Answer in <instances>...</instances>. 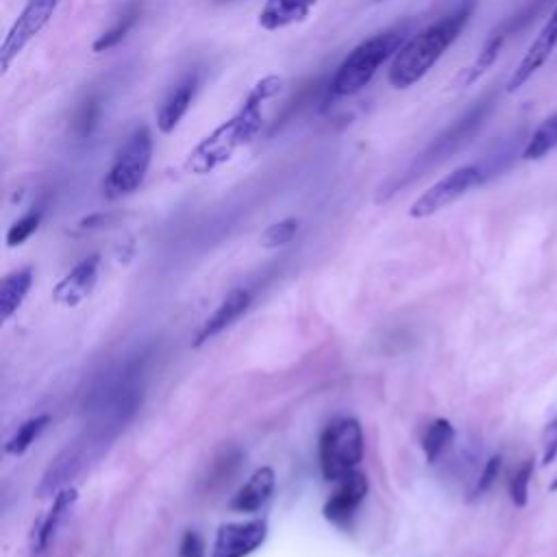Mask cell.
Listing matches in <instances>:
<instances>
[{"mask_svg":"<svg viewBox=\"0 0 557 557\" xmlns=\"http://www.w3.org/2000/svg\"><path fill=\"white\" fill-rule=\"evenodd\" d=\"M151 159H153V135L146 125H142L129 135L125 144L120 146L114 164H111L107 172L103 192L109 201H116V198L129 196L138 190L144 183L148 168H151Z\"/></svg>","mask_w":557,"mask_h":557,"instance_id":"6","label":"cell"},{"mask_svg":"<svg viewBox=\"0 0 557 557\" xmlns=\"http://www.w3.org/2000/svg\"><path fill=\"white\" fill-rule=\"evenodd\" d=\"M251 305V292L244 290V288H235L231 290L222 303L216 307V312L209 316L203 327L198 329L196 338H194V346H203L205 342L214 340L218 333L225 331L227 327H231L235 320H238L246 309Z\"/></svg>","mask_w":557,"mask_h":557,"instance_id":"15","label":"cell"},{"mask_svg":"<svg viewBox=\"0 0 557 557\" xmlns=\"http://www.w3.org/2000/svg\"><path fill=\"white\" fill-rule=\"evenodd\" d=\"M198 83H201V77H198V72H188L185 77L177 83V88L168 94V98L164 101V105L159 107V114H157V129L162 133H172L177 127L179 122L183 120V116L188 114V109L194 101L196 90H198Z\"/></svg>","mask_w":557,"mask_h":557,"instance_id":"16","label":"cell"},{"mask_svg":"<svg viewBox=\"0 0 557 557\" xmlns=\"http://www.w3.org/2000/svg\"><path fill=\"white\" fill-rule=\"evenodd\" d=\"M51 425V416H46V414H42V416H35V418H31V420H27V423H22L20 427H18V431L14 433V436H11L9 440H7V444H5V453L7 455H24L27 453L33 444H35V440L42 436L44 433V429Z\"/></svg>","mask_w":557,"mask_h":557,"instance_id":"22","label":"cell"},{"mask_svg":"<svg viewBox=\"0 0 557 557\" xmlns=\"http://www.w3.org/2000/svg\"><path fill=\"white\" fill-rule=\"evenodd\" d=\"M551 490H557V481H555V484H553V486H551Z\"/></svg>","mask_w":557,"mask_h":557,"instance_id":"32","label":"cell"},{"mask_svg":"<svg viewBox=\"0 0 557 557\" xmlns=\"http://www.w3.org/2000/svg\"><path fill=\"white\" fill-rule=\"evenodd\" d=\"M179 557H205V544L196 531H188L181 540Z\"/></svg>","mask_w":557,"mask_h":557,"instance_id":"30","label":"cell"},{"mask_svg":"<svg viewBox=\"0 0 557 557\" xmlns=\"http://www.w3.org/2000/svg\"><path fill=\"white\" fill-rule=\"evenodd\" d=\"M316 0H268L259 11V27L266 31L286 29L294 22H303Z\"/></svg>","mask_w":557,"mask_h":557,"instance_id":"18","label":"cell"},{"mask_svg":"<svg viewBox=\"0 0 557 557\" xmlns=\"http://www.w3.org/2000/svg\"><path fill=\"white\" fill-rule=\"evenodd\" d=\"M499 470H501V455H494L488 460V464L484 466V473H481L479 481H477V486H475V497H479V494H484L490 490V486L494 484V479L499 477Z\"/></svg>","mask_w":557,"mask_h":557,"instance_id":"29","label":"cell"},{"mask_svg":"<svg viewBox=\"0 0 557 557\" xmlns=\"http://www.w3.org/2000/svg\"><path fill=\"white\" fill-rule=\"evenodd\" d=\"M490 109H492V96L481 98L479 103H475V107H470L460 120H455L447 131H442L423 153L416 155L410 166H407L403 172H399V175H394L386 185H381L379 203L386 201V198L392 196L396 190L410 185L414 179L423 177L427 170L442 164L444 159H449L453 153L460 151V148L473 138L475 131L484 125Z\"/></svg>","mask_w":557,"mask_h":557,"instance_id":"3","label":"cell"},{"mask_svg":"<svg viewBox=\"0 0 557 557\" xmlns=\"http://www.w3.org/2000/svg\"><path fill=\"white\" fill-rule=\"evenodd\" d=\"M453 440H455V429H453L449 420H444V418L433 420V423L427 427L425 436H423V451H425L427 462L429 464L438 462L440 457L447 453V449L451 447Z\"/></svg>","mask_w":557,"mask_h":557,"instance_id":"20","label":"cell"},{"mask_svg":"<svg viewBox=\"0 0 557 557\" xmlns=\"http://www.w3.org/2000/svg\"><path fill=\"white\" fill-rule=\"evenodd\" d=\"M470 14H473V5H464L451 16H444L429 29L414 35L410 42H405L401 51L396 53L388 74L392 88L407 90L423 79L438 64L444 51L460 37Z\"/></svg>","mask_w":557,"mask_h":557,"instance_id":"2","label":"cell"},{"mask_svg":"<svg viewBox=\"0 0 557 557\" xmlns=\"http://www.w3.org/2000/svg\"><path fill=\"white\" fill-rule=\"evenodd\" d=\"M140 14H142V5H140V3H131V5L127 7L125 14H122V16L116 20L114 27H111L109 31H105L103 35H98V40H96L94 46H92V48H94V53H107V51H111V48H114V46H118V44L129 35V31L135 27V22H138Z\"/></svg>","mask_w":557,"mask_h":557,"instance_id":"21","label":"cell"},{"mask_svg":"<svg viewBox=\"0 0 557 557\" xmlns=\"http://www.w3.org/2000/svg\"><path fill=\"white\" fill-rule=\"evenodd\" d=\"M31 286H33L31 268H20L9 272V275L0 281V318L9 320L18 312L24 299H27Z\"/></svg>","mask_w":557,"mask_h":557,"instance_id":"19","label":"cell"},{"mask_svg":"<svg viewBox=\"0 0 557 557\" xmlns=\"http://www.w3.org/2000/svg\"><path fill=\"white\" fill-rule=\"evenodd\" d=\"M98 120H101V101H98V96H88L79 105L77 114H74V122H72L74 135L81 140L90 138L94 129L98 127Z\"/></svg>","mask_w":557,"mask_h":557,"instance_id":"25","label":"cell"},{"mask_svg":"<svg viewBox=\"0 0 557 557\" xmlns=\"http://www.w3.org/2000/svg\"><path fill=\"white\" fill-rule=\"evenodd\" d=\"M410 31V24H401V27H392L388 31H381L373 37H368L353 53H349L342 64L338 66L336 74L329 81V94L331 96H353L362 92L366 85L373 81L377 70L386 64V61L399 53L403 42Z\"/></svg>","mask_w":557,"mask_h":557,"instance_id":"4","label":"cell"},{"mask_svg":"<svg viewBox=\"0 0 557 557\" xmlns=\"http://www.w3.org/2000/svg\"><path fill=\"white\" fill-rule=\"evenodd\" d=\"M555 46H557V9L551 14L549 22L542 27V31L534 40V44L529 46V51L521 59V64L516 66L510 81H507V92L521 90L523 85L544 66V61L551 57Z\"/></svg>","mask_w":557,"mask_h":557,"instance_id":"13","label":"cell"},{"mask_svg":"<svg viewBox=\"0 0 557 557\" xmlns=\"http://www.w3.org/2000/svg\"><path fill=\"white\" fill-rule=\"evenodd\" d=\"M98 270H101V255H90L81 259L68 275L57 283L53 299L64 307H77L88 299L98 281Z\"/></svg>","mask_w":557,"mask_h":557,"instance_id":"12","label":"cell"},{"mask_svg":"<svg viewBox=\"0 0 557 557\" xmlns=\"http://www.w3.org/2000/svg\"><path fill=\"white\" fill-rule=\"evenodd\" d=\"M503 42H505V33H494L490 40L486 42V46L481 48V53L475 59V64L464 70V74L460 77V83L462 85H473L481 77V74H484L486 70H490L494 61H497L499 53H501Z\"/></svg>","mask_w":557,"mask_h":557,"instance_id":"24","label":"cell"},{"mask_svg":"<svg viewBox=\"0 0 557 557\" xmlns=\"http://www.w3.org/2000/svg\"><path fill=\"white\" fill-rule=\"evenodd\" d=\"M40 222H42V212L40 209H33L27 216H22L18 222L11 225V229L7 231V246L9 249H16V246L27 242L31 235L40 229Z\"/></svg>","mask_w":557,"mask_h":557,"instance_id":"27","label":"cell"},{"mask_svg":"<svg viewBox=\"0 0 557 557\" xmlns=\"http://www.w3.org/2000/svg\"><path fill=\"white\" fill-rule=\"evenodd\" d=\"M59 3L61 0H27L14 27L9 29L3 44H0V72H7L11 61L29 46L35 35L42 33L46 24L51 22Z\"/></svg>","mask_w":557,"mask_h":557,"instance_id":"8","label":"cell"},{"mask_svg":"<svg viewBox=\"0 0 557 557\" xmlns=\"http://www.w3.org/2000/svg\"><path fill=\"white\" fill-rule=\"evenodd\" d=\"M281 85L283 79L279 77H266L259 81L246 96L238 114L222 122L218 129H214L207 138L194 146V151L188 157V170L194 175H207V172L227 164L242 146L251 144L264 127L262 103L279 94Z\"/></svg>","mask_w":557,"mask_h":557,"instance_id":"1","label":"cell"},{"mask_svg":"<svg viewBox=\"0 0 557 557\" xmlns=\"http://www.w3.org/2000/svg\"><path fill=\"white\" fill-rule=\"evenodd\" d=\"M296 231H299V220L296 218L275 222V225H270L262 233V246H266V249H279V246H286L294 240Z\"/></svg>","mask_w":557,"mask_h":557,"instance_id":"26","label":"cell"},{"mask_svg":"<svg viewBox=\"0 0 557 557\" xmlns=\"http://www.w3.org/2000/svg\"><path fill=\"white\" fill-rule=\"evenodd\" d=\"M555 148H557V111L551 118L544 120L538 127V131L531 135L523 151V157L536 162V159L547 157L551 151H555Z\"/></svg>","mask_w":557,"mask_h":557,"instance_id":"23","label":"cell"},{"mask_svg":"<svg viewBox=\"0 0 557 557\" xmlns=\"http://www.w3.org/2000/svg\"><path fill=\"white\" fill-rule=\"evenodd\" d=\"M77 499H79V492L74 488H64V490L55 494V501L51 505V510H48V514L42 518L40 525L33 529V538H31L33 557H40L42 553L48 551V547H51V542L57 536V531L61 529V525H64L66 518L70 516Z\"/></svg>","mask_w":557,"mask_h":557,"instance_id":"14","label":"cell"},{"mask_svg":"<svg viewBox=\"0 0 557 557\" xmlns=\"http://www.w3.org/2000/svg\"><path fill=\"white\" fill-rule=\"evenodd\" d=\"M268 536L266 521L229 523L222 525L216 534L212 557H249L262 547Z\"/></svg>","mask_w":557,"mask_h":557,"instance_id":"11","label":"cell"},{"mask_svg":"<svg viewBox=\"0 0 557 557\" xmlns=\"http://www.w3.org/2000/svg\"><path fill=\"white\" fill-rule=\"evenodd\" d=\"M336 484H338V488L325 503L323 514L329 523L346 529V527H351L355 512L360 510V505L366 499L368 479L364 473H360V470H355V473L346 475L344 479L336 481Z\"/></svg>","mask_w":557,"mask_h":557,"instance_id":"10","label":"cell"},{"mask_svg":"<svg viewBox=\"0 0 557 557\" xmlns=\"http://www.w3.org/2000/svg\"><path fill=\"white\" fill-rule=\"evenodd\" d=\"M531 475H534V464L525 462L521 468L516 470L512 481H510V494L512 501L518 507L527 505V497H529V484H531Z\"/></svg>","mask_w":557,"mask_h":557,"instance_id":"28","label":"cell"},{"mask_svg":"<svg viewBox=\"0 0 557 557\" xmlns=\"http://www.w3.org/2000/svg\"><path fill=\"white\" fill-rule=\"evenodd\" d=\"M557 455V418L553 423L544 431V455H542V462L549 464L555 460Z\"/></svg>","mask_w":557,"mask_h":557,"instance_id":"31","label":"cell"},{"mask_svg":"<svg viewBox=\"0 0 557 557\" xmlns=\"http://www.w3.org/2000/svg\"><path fill=\"white\" fill-rule=\"evenodd\" d=\"M377 3H386V0H377Z\"/></svg>","mask_w":557,"mask_h":557,"instance_id":"33","label":"cell"},{"mask_svg":"<svg viewBox=\"0 0 557 557\" xmlns=\"http://www.w3.org/2000/svg\"><path fill=\"white\" fill-rule=\"evenodd\" d=\"M275 486H277L275 470L270 466L259 468L231 499L229 507L233 512H242V514H253L257 510H262V507L268 503V499L272 497V492H275Z\"/></svg>","mask_w":557,"mask_h":557,"instance_id":"17","label":"cell"},{"mask_svg":"<svg viewBox=\"0 0 557 557\" xmlns=\"http://www.w3.org/2000/svg\"><path fill=\"white\" fill-rule=\"evenodd\" d=\"M318 460L327 481H340L351 475L364 460V431L353 418L331 423L318 442Z\"/></svg>","mask_w":557,"mask_h":557,"instance_id":"5","label":"cell"},{"mask_svg":"<svg viewBox=\"0 0 557 557\" xmlns=\"http://www.w3.org/2000/svg\"><path fill=\"white\" fill-rule=\"evenodd\" d=\"M96 444L101 442H96L92 438L68 444V447L51 462V466L46 468L40 486H37V497L48 499L53 497V494L64 490L68 481L77 477L81 470L88 466V460L94 455Z\"/></svg>","mask_w":557,"mask_h":557,"instance_id":"9","label":"cell"},{"mask_svg":"<svg viewBox=\"0 0 557 557\" xmlns=\"http://www.w3.org/2000/svg\"><path fill=\"white\" fill-rule=\"evenodd\" d=\"M486 179L488 177L481 164L457 168L451 172V175L440 179L436 185H431L423 196H418V201H414V205L410 207V216L429 218L433 214H438L440 209L460 201L466 192L477 188V185H481Z\"/></svg>","mask_w":557,"mask_h":557,"instance_id":"7","label":"cell"}]
</instances>
